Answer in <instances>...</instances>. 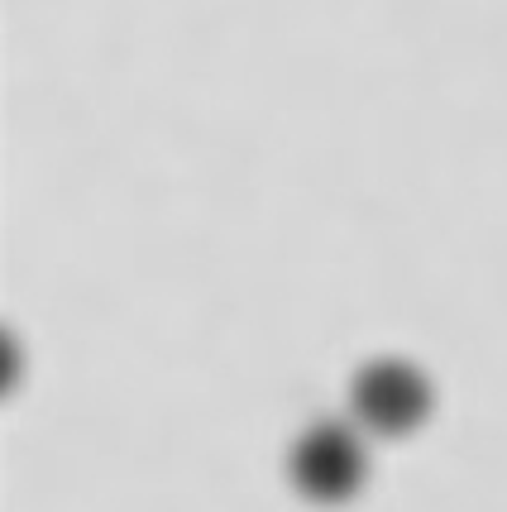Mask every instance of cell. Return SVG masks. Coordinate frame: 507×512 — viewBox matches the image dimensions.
<instances>
[{
	"instance_id": "1",
	"label": "cell",
	"mask_w": 507,
	"mask_h": 512,
	"mask_svg": "<svg viewBox=\"0 0 507 512\" xmlns=\"http://www.w3.org/2000/svg\"><path fill=\"white\" fill-rule=\"evenodd\" d=\"M287 474L302 498L311 503H345L364 489L369 474V450L359 441V431L345 422H316L297 436Z\"/></svg>"
},
{
	"instance_id": "2",
	"label": "cell",
	"mask_w": 507,
	"mask_h": 512,
	"mask_svg": "<svg viewBox=\"0 0 507 512\" xmlns=\"http://www.w3.org/2000/svg\"><path fill=\"white\" fill-rule=\"evenodd\" d=\"M354 422L374 436H407L431 417V383L407 359H374L350 383Z\"/></svg>"
}]
</instances>
